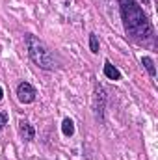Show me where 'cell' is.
<instances>
[{
	"instance_id": "obj_10",
	"label": "cell",
	"mask_w": 158,
	"mask_h": 160,
	"mask_svg": "<svg viewBox=\"0 0 158 160\" xmlns=\"http://www.w3.org/2000/svg\"><path fill=\"white\" fill-rule=\"evenodd\" d=\"M2 95H4V91H2V88H0V99H2Z\"/></svg>"
},
{
	"instance_id": "obj_1",
	"label": "cell",
	"mask_w": 158,
	"mask_h": 160,
	"mask_svg": "<svg viewBox=\"0 0 158 160\" xmlns=\"http://www.w3.org/2000/svg\"><path fill=\"white\" fill-rule=\"evenodd\" d=\"M119 6H121V17L125 22V30L128 32V36L136 39H147L153 34V28L143 9L136 4V0H119Z\"/></svg>"
},
{
	"instance_id": "obj_11",
	"label": "cell",
	"mask_w": 158,
	"mask_h": 160,
	"mask_svg": "<svg viewBox=\"0 0 158 160\" xmlns=\"http://www.w3.org/2000/svg\"><path fill=\"white\" fill-rule=\"evenodd\" d=\"M143 2H145V4H147V2H149V0H143Z\"/></svg>"
},
{
	"instance_id": "obj_3",
	"label": "cell",
	"mask_w": 158,
	"mask_h": 160,
	"mask_svg": "<svg viewBox=\"0 0 158 160\" xmlns=\"http://www.w3.org/2000/svg\"><path fill=\"white\" fill-rule=\"evenodd\" d=\"M17 99H19L21 102H24V104L34 102V101H36V89H34L28 82H22V84H19V88H17Z\"/></svg>"
},
{
	"instance_id": "obj_9",
	"label": "cell",
	"mask_w": 158,
	"mask_h": 160,
	"mask_svg": "<svg viewBox=\"0 0 158 160\" xmlns=\"http://www.w3.org/2000/svg\"><path fill=\"white\" fill-rule=\"evenodd\" d=\"M6 123H7V116L6 114H0V130L6 127Z\"/></svg>"
},
{
	"instance_id": "obj_6",
	"label": "cell",
	"mask_w": 158,
	"mask_h": 160,
	"mask_svg": "<svg viewBox=\"0 0 158 160\" xmlns=\"http://www.w3.org/2000/svg\"><path fill=\"white\" fill-rule=\"evenodd\" d=\"M62 130H63L65 136H73V134H75V125H73V121L65 119L63 121V125H62Z\"/></svg>"
},
{
	"instance_id": "obj_8",
	"label": "cell",
	"mask_w": 158,
	"mask_h": 160,
	"mask_svg": "<svg viewBox=\"0 0 158 160\" xmlns=\"http://www.w3.org/2000/svg\"><path fill=\"white\" fill-rule=\"evenodd\" d=\"M89 47H91V52H99V41H97V36L95 34H91L89 36Z\"/></svg>"
},
{
	"instance_id": "obj_2",
	"label": "cell",
	"mask_w": 158,
	"mask_h": 160,
	"mask_svg": "<svg viewBox=\"0 0 158 160\" xmlns=\"http://www.w3.org/2000/svg\"><path fill=\"white\" fill-rule=\"evenodd\" d=\"M26 47H28V56L36 65H39L41 69H54L52 54L36 36H26Z\"/></svg>"
},
{
	"instance_id": "obj_4",
	"label": "cell",
	"mask_w": 158,
	"mask_h": 160,
	"mask_svg": "<svg viewBox=\"0 0 158 160\" xmlns=\"http://www.w3.org/2000/svg\"><path fill=\"white\" fill-rule=\"evenodd\" d=\"M19 132H21V136H22L24 140H34V136H36V132H34V128L30 127V123L24 121V119L19 123Z\"/></svg>"
},
{
	"instance_id": "obj_5",
	"label": "cell",
	"mask_w": 158,
	"mask_h": 160,
	"mask_svg": "<svg viewBox=\"0 0 158 160\" xmlns=\"http://www.w3.org/2000/svg\"><path fill=\"white\" fill-rule=\"evenodd\" d=\"M104 75H106L110 80H119V78H121V73H119V71L112 65V63H110V62H106V63H104Z\"/></svg>"
},
{
	"instance_id": "obj_7",
	"label": "cell",
	"mask_w": 158,
	"mask_h": 160,
	"mask_svg": "<svg viewBox=\"0 0 158 160\" xmlns=\"http://www.w3.org/2000/svg\"><path fill=\"white\" fill-rule=\"evenodd\" d=\"M141 63L145 65V69L149 71V75H151V77H155V75H156V69H155V63H153V60H151V58H147V56H145V58L141 60Z\"/></svg>"
}]
</instances>
